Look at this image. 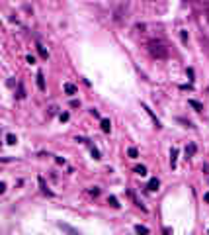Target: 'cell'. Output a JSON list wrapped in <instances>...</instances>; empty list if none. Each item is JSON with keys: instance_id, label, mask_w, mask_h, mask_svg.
Wrapping results in <instances>:
<instances>
[{"instance_id": "6da1fadb", "label": "cell", "mask_w": 209, "mask_h": 235, "mask_svg": "<svg viewBox=\"0 0 209 235\" xmlns=\"http://www.w3.org/2000/svg\"><path fill=\"white\" fill-rule=\"evenodd\" d=\"M147 49H149V53H151L153 59H166L170 55L166 43H162V41H158V39H151L147 43Z\"/></svg>"}, {"instance_id": "7a4b0ae2", "label": "cell", "mask_w": 209, "mask_h": 235, "mask_svg": "<svg viewBox=\"0 0 209 235\" xmlns=\"http://www.w3.org/2000/svg\"><path fill=\"white\" fill-rule=\"evenodd\" d=\"M158 186H160V180L157 178V176H154V178H151V180H149L147 188L151 190V192H157V190H158Z\"/></svg>"}, {"instance_id": "3957f363", "label": "cell", "mask_w": 209, "mask_h": 235, "mask_svg": "<svg viewBox=\"0 0 209 235\" xmlns=\"http://www.w3.org/2000/svg\"><path fill=\"white\" fill-rule=\"evenodd\" d=\"M100 127H102V131H104V133H110L111 131V121L108 120V118H104V120L100 121Z\"/></svg>"}, {"instance_id": "277c9868", "label": "cell", "mask_w": 209, "mask_h": 235, "mask_svg": "<svg viewBox=\"0 0 209 235\" xmlns=\"http://www.w3.org/2000/svg\"><path fill=\"white\" fill-rule=\"evenodd\" d=\"M143 108H145V110H147V114H149V116H151V118H153V121H154V125H157V127H162V125H160V121H158V118H157V116H154V114H153V110H151V108H149V106H147V104H143Z\"/></svg>"}, {"instance_id": "5b68a950", "label": "cell", "mask_w": 209, "mask_h": 235, "mask_svg": "<svg viewBox=\"0 0 209 235\" xmlns=\"http://www.w3.org/2000/svg\"><path fill=\"white\" fill-rule=\"evenodd\" d=\"M37 88L39 90H45V77H43V73H37Z\"/></svg>"}, {"instance_id": "8992f818", "label": "cell", "mask_w": 209, "mask_h": 235, "mask_svg": "<svg viewBox=\"0 0 209 235\" xmlns=\"http://www.w3.org/2000/svg\"><path fill=\"white\" fill-rule=\"evenodd\" d=\"M57 227L59 229H63V231H67V233H78V229H74L71 225H67V223H57Z\"/></svg>"}, {"instance_id": "52a82bcc", "label": "cell", "mask_w": 209, "mask_h": 235, "mask_svg": "<svg viewBox=\"0 0 209 235\" xmlns=\"http://www.w3.org/2000/svg\"><path fill=\"white\" fill-rule=\"evenodd\" d=\"M194 153H195V145H194V143H190V145L186 147V159H192V157H194Z\"/></svg>"}, {"instance_id": "ba28073f", "label": "cell", "mask_w": 209, "mask_h": 235, "mask_svg": "<svg viewBox=\"0 0 209 235\" xmlns=\"http://www.w3.org/2000/svg\"><path fill=\"white\" fill-rule=\"evenodd\" d=\"M176 159H178V149H172V153H170V167L176 169Z\"/></svg>"}, {"instance_id": "9c48e42d", "label": "cell", "mask_w": 209, "mask_h": 235, "mask_svg": "<svg viewBox=\"0 0 209 235\" xmlns=\"http://www.w3.org/2000/svg\"><path fill=\"white\" fill-rule=\"evenodd\" d=\"M65 92L67 94H76V86H74V84H71V82H65Z\"/></svg>"}, {"instance_id": "30bf717a", "label": "cell", "mask_w": 209, "mask_h": 235, "mask_svg": "<svg viewBox=\"0 0 209 235\" xmlns=\"http://www.w3.org/2000/svg\"><path fill=\"white\" fill-rule=\"evenodd\" d=\"M35 47H37V53H39V57H41V59H47V57H49V55H47V51H45V47L41 45V43H37Z\"/></svg>"}, {"instance_id": "8fae6325", "label": "cell", "mask_w": 209, "mask_h": 235, "mask_svg": "<svg viewBox=\"0 0 209 235\" xmlns=\"http://www.w3.org/2000/svg\"><path fill=\"white\" fill-rule=\"evenodd\" d=\"M188 104H190L192 108H195V112H201V110H203V106L197 102V100H188Z\"/></svg>"}, {"instance_id": "7c38bea8", "label": "cell", "mask_w": 209, "mask_h": 235, "mask_svg": "<svg viewBox=\"0 0 209 235\" xmlns=\"http://www.w3.org/2000/svg\"><path fill=\"white\" fill-rule=\"evenodd\" d=\"M108 204H110L111 208H119V206H121V204H119V200H117L115 196H110V198H108Z\"/></svg>"}, {"instance_id": "4fadbf2b", "label": "cell", "mask_w": 209, "mask_h": 235, "mask_svg": "<svg viewBox=\"0 0 209 235\" xmlns=\"http://www.w3.org/2000/svg\"><path fill=\"white\" fill-rule=\"evenodd\" d=\"M16 141H18V137H16L14 133H8V135H6V143H8V145H16Z\"/></svg>"}, {"instance_id": "5bb4252c", "label": "cell", "mask_w": 209, "mask_h": 235, "mask_svg": "<svg viewBox=\"0 0 209 235\" xmlns=\"http://www.w3.org/2000/svg\"><path fill=\"white\" fill-rule=\"evenodd\" d=\"M127 155H129V159H137L139 157V151H137L135 147H129V149H127Z\"/></svg>"}, {"instance_id": "9a60e30c", "label": "cell", "mask_w": 209, "mask_h": 235, "mask_svg": "<svg viewBox=\"0 0 209 235\" xmlns=\"http://www.w3.org/2000/svg\"><path fill=\"white\" fill-rule=\"evenodd\" d=\"M39 186H41V190H43L45 194H49V196H53V192H51V190H47V184H45V180L41 178V176H39Z\"/></svg>"}, {"instance_id": "2e32d148", "label": "cell", "mask_w": 209, "mask_h": 235, "mask_svg": "<svg viewBox=\"0 0 209 235\" xmlns=\"http://www.w3.org/2000/svg\"><path fill=\"white\" fill-rule=\"evenodd\" d=\"M135 173L145 176V174H147V167H145V165H139V167H135Z\"/></svg>"}, {"instance_id": "e0dca14e", "label": "cell", "mask_w": 209, "mask_h": 235, "mask_svg": "<svg viewBox=\"0 0 209 235\" xmlns=\"http://www.w3.org/2000/svg\"><path fill=\"white\" fill-rule=\"evenodd\" d=\"M16 96H18L20 100H22V98H25V90H24V86H22V82L18 84V94H16Z\"/></svg>"}, {"instance_id": "ac0fdd59", "label": "cell", "mask_w": 209, "mask_h": 235, "mask_svg": "<svg viewBox=\"0 0 209 235\" xmlns=\"http://www.w3.org/2000/svg\"><path fill=\"white\" fill-rule=\"evenodd\" d=\"M135 231L137 233H149V227L147 225H135Z\"/></svg>"}, {"instance_id": "d6986e66", "label": "cell", "mask_w": 209, "mask_h": 235, "mask_svg": "<svg viewBox=\"0 0 209 235\" xmlns=\"http://www.w3.org/2000/svg\"><path fill=\"white\" fill-rule=\"evenodd\" d=\"M68 118H71V116H68V112H63V114H59V120H61V121H68Z\"/></svg>"}, {"instance_id": "ffe728a7", "label": "cell", "mask_w": 209, "mask_h": 235, "mask_svg": "<svg viewBox=\"0 0 209 235\" xmlns=\"http://www.w3.org/2000/svg\"><path fill=\"white\" fill-rule=\"evenodd\" d=\"M90 196H94V198H96V196H100V188H96V186H94V188H90Z\"/></svg>"}, {"instance_id": "44dd1931", "label": "cell", "mask_w": 209, "mask_h": 235, "mask_svg": "<svg viewBox=\"0 0 209 235\" xmlns=\"http://www.w3.org/2000/svg\"><path fill=\"white\" fill-rule=\"evenodd\" d=\"M92 157H94V159H102V157H100V151H98L96 147H92Z\"/></svg>"}, {"instance_id": "7402d4cb", "label": "cell", "mask_w": 209, "mask_h": 235, "mask_svg": "<svg viewBox=\"0 0 209 235\" xmlns=\"http://www.w3.org/2000/svg\"><path fill=\"white\" fill-rule=\"evenodd\" d=\"M180 35H182V41H184V43H188V34H186V31H182Z\"/></svg>"}, {"instance_id": "603a6c76", "label": "cell", "mask_w": 209, "mask_h": 235, "mask_svg": "<svg viewBox=\"0 0 209 235\" xmlns=\"http://www.w3.org/2000/svg\"><path fill=\"white\" fill-rule=\"evenodd\" d=\"M28 63H31V65H33V63H35V57H33V55H28Z\"/></svg>"}, {"instance_id": "cb8c5ba5", "label": "cell", "mask_w": 209, "mask_h": 235, "mask_svg": "<svg viewBox=\"0 0 209 235\" xmlns=\"http://www.w3.org/2000/svg\"><path fill=\"white\" fill-rule=\"evenodd\" d=\"M0 192H6V182H0Z\"/></svg>"}, {"instance_id": "d4e9b609", "label": "cell", "mask_w": 209, "mask_h": 235, "mask_svg": "<svg viewBox=\"0 0 209 235\" xmlns=\"http://www.w3.org/2000/svg\"><path fill=\"white\" fill-rule=\"evenodd\" d=\"M55 161H57L59 165H65V159H63V157H57V159H55Z\"/></svg>"}, {"instance_id": "484cf974", "label": "cell", "mask_w": 209, "mask_h": 235, "mask_svg": "<svg viewBox=\"0 0 209 235\" xmlns=\"http://www.w3.org/2000/svg\"><path fill=\"white\" fill-rule=\"evenodd\" d=\"M203 200H205L207 204H209V192H205V196H203Z\"/></svg>"}]
</instances>
